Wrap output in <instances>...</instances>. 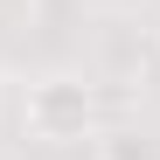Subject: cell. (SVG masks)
<instances>
[{"instance_id": "3957f363", "label": "cell", "mask_w": 160, "mask_h": 160, "mask_svg": "<svg viewBox=\"0 0 160 160\" xmlns=\"http://www.w3.org/2000/svg\"><path fill=\"white\" fill-rule=\"evenodd\" d=\"M153 35H160V28H153Z\"/></svg>"}, {"instance_id": "7a4b0ae2", "label": "cell", "mask_w": 160, "mask_h": 160, "mask_svg": "<svg viewBox=\"0 0 160 160\" xmlns=\"http://www.w3.org/2000/svg\"><path fill=\"white\" fill-rule=\"evenodd\" d=\"M56 160H104V153H98V139H91V146H63Z\"/></svg>"}, {"instance_id": "6da1fadb", "label": "cell", "mask_w": 160, "mask_h": 160, "mask_svg": "<svg viewBox=\"0 0 160 160\" xmlns=\"http://www.w3.org/2000/svg\"><path fill=\"white\" fill-rule=\"evenodd\" d=\"M21 132L35 146H91L104 132V98L84 70H42L21 91Z\"/></svg>"}]
</instances>
